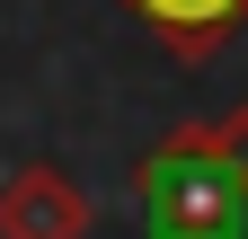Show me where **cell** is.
Here are the masks:
<instances>
[{"instance_id":"obj_2","label":"cell","mask_w":248,"mask_h":239,"mask_svg":"<svg viewBox=\"0 0 248 239\" xmlns=\"http://www.w3.org/2000/svg\"><path fill=\"white\" fill-rule=\"evenodd\" d=\"M89 195H80V177L71 168H53V160H27L0 177V239H89Z\"/></svg>"},{"instance_id":"obj_3","label":"cell","mask_w":248,"mask_h":239,"mask_svg":"<svg viewBox=\"0 0 248 239\" xmlns=\"http://www.w3.org/2000/svg\"><path fill=\"white\" fill-rule=\"evenodd\" d=\"M151 36H160L177 62H213L231 36H239V18H248V0H124Z\"/></svg>"},{"instance_id":"obj_1","label":"cell","mask_w":248,"mask_h":239,"mask_svg":"<svg viewBox=\"0 0 248 239\" xmlns=\"http://www.w3.org/2000/svg\"><path fill=\"white\" fill-rule=\"evenodd\" d=\"M151 239H248V106L195 115L133 160Z\"/></svg>"}]
</instances>
